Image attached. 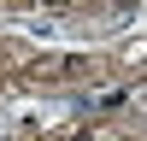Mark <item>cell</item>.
<instances>
[{
  "label": "cell",
  "instance_id": "1",
  "mask_svg": "<svg viewBox=\"0 0 147 141\" xmlns=\"http://www.w3.org/2000/svg\"><path fill=\"white\" fill-rule=\"evenodd\" d=\"M35 6H59V0H35Z\"/></svg>",
  "mask_w": 147,
  "mask_h": 141
},
{
  "label": "cell",
  "instance_id": "2",
  "mask_svg": "<svg viewBox=\"0 0 147 141\" xmlns=\"http://www.w3.org/2000/svg\"><path fill=\"white\" fill-rule=\"evenodd\" d=\"M88 6H94V0H88Z\"/></svg>",
  "mask_w": 147,
  "mask_h": 141
}]
</instances>
